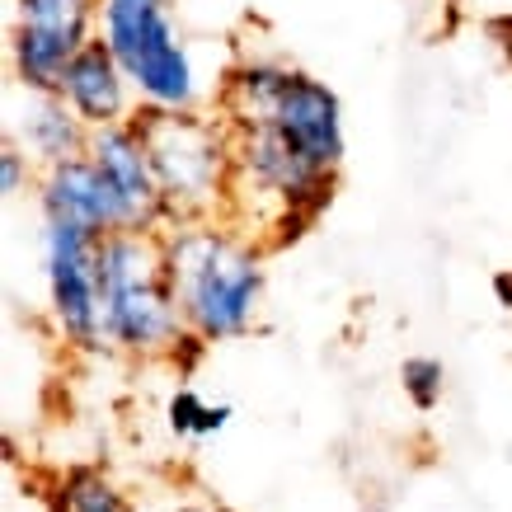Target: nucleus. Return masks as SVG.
<instances>
[{
    "instance_id": "17",
    "label": "nucleus",
    "mask_w": 512,
    "mask_h": 512,
    "mask_svg": "<svg viewBox=\"0 0 512 512\" xmlns=\"http://www.w3.org/2000/svg\"><path fill=\"white\" fill-rule=\"evenodd\" d=\"M179 512H231V508H221V503H184Z\"/></svg>"
},
{
    "instance_id": "4",
    "label": "nucleus",
    "mask_w": 512,
    "mask_h": 512,
    "mask_svg": "<svg viewBox=\"0 0 512 512\" xmlns=\"http://www.w3.org/2000/svg\"><path fill=\"white\" fill-rule=\"evenodd\" d=\"M137 127L151 160H156L160 198L170 212V226L179 221H217L231 217L235 193V151L231 127L207 113H165V109H137Z\"/></svg>"
},
{
    "instance_id": "14",
    "label": "nucleus",
    "mask_w": 512,
    "mask_h": 512,
    "mask_svg": "<svg viewBox=\"0 0 512 512\" xmlns=\"http://www.w3.org/2000/svg\"><path fill=\"white\" fill-rule=\"evenodd\" d=\"M400 381H404V395L414 400V409H437L442 404V390H447V367L437 357H404L400 367Z\"/></svg>"
},
{
    "instance_id": "5",
    "label": "nucleus",
    "mask_w": 512,
    "mask_h": 512,
    "mask_svg": "<svg viewBox=\"0 0 512 512\" xmlns=\"http://www.w3.org/2000/svg\"><path fill=\"white\" fill-rule=\"evenodd\" d=\"M94 38L118 57L141 109H198L202 76L179 33L174 0H94Z\"/></svg>"
},
{
    "instance_id": "13",
    "label": "nucleus",
    "mask_w": 512,
    "mask_h": 512,
    "mask_svg": "<svg viewBox=\"0 0 512 512\" xmlns=\"http://www.w3.org/2000/svg\"><path fill=\"white\" fill-rule=\"evenodd\" d=\"M165 419H170V433L174 437H217L226 423H231V404H212L207 395H198L193 386H179L165 404Z\"/></svg>"
},
{
    "instance_id": "12",
    "label": "nucleus",
    "mask_w": 512,
    "mask_h": 512,
    "mask_svg": "<svg viewBox=\"0 0 512 512\" xmlns=\"http://www.w3.org/2000/svg\"><path fill=\"white\" fill-rule=\"evenodd\" d=\"M52 512H127V498L104 470L76 466L71 475H62V484H57Z\"/></svg>"
},
{
    "instance_id": "16",
    "label": "nucleus",
    "mask_w": 512,
    "mask_h": 512,
    "mask_svg": "<svg viewBox=\"0 0 512 512\" xmlns=\"http://www.w3.org/2000/svg\"><path fill=\"white\" fill-rule=\"evenodd\" d=\"M494 287H498V296H503V306H512V273H503Z\"/></svg>"
},
{
    "instance_id": "8",
    "label": "nucleus",
    "mask_w": 512,
    "mask_h": 512,
    "mask_svg": "<svg viewBox=\"0 0 512 512\" xmlns=\"http://www.w3.org/2000/svg\"><path fill=\"white\" fill-rule=\"evenodd\" d=\"M85 151H90V160L104 170V179L123 202L127 231H165L170 226V212H165V198H160L156 160H151V146L141 137L137 118L94 127Z\"/></svg>"
},
{
    "instance_id": "15",
    "label": "nucleus",
    "mask_w": 512,
    "mask_h": 512,
    "mask_svg": "<svg viewBox=\"0 0 512 512\" xmlns=\"http://www.w3.org/2000/svg\"><path fill=\"white\" fill-rule=\"evenodd\" d=\"M38 165H33L24 151H19L15 141H5V151H0V188H5V198H19V193H33L38 188Z\"/></svg>"
},
{
    "instance_id": "7",
    "label": "nucleus",
    "mask_w": 512,
    "mask_h": 512,
    "mask_svg": "<svg viewBox=\"0 0 512 512\" xmlns=\"http://www.w3.org/2000/svg\"><path fill=\"white\" fill-rule=\"evenodd\" d=\"M85 43H94V0H10L15 90H57Z\"/></svg>"
},
{
    "instance_id": "3",
    "label": "nucleus",
    "mask_w": 512,
    "mask_h": 512,
    "mask_svg": "<svg viewBox=\"0 0 512 512\" xmlns=\"http://www.w3.org/2000/svg\"><path fill=\"white\" fill-rule=\"evenodd\" d=\"M217 113L226 127H273L325 170H339L348 151L339 94L278 57H245L231 66L221 80Z\"/></svg>"
},
{
    "instance_id": "2",
    "label": "nucleus",
    "mask_w": 512,
    "mask_h": 512,
    "mask_svg": "<svg viewBox=\"0 0 512 512\" xmlns=\"http://www.w3.org/2000/svg\"><path fill=\"white\" fill-rule=\"evenodd\" d=\"M99 282H104L109 353L137 357V362H165L184 348H198V339L184 325L179 296L170 287L160 231L104 235L99 240Z\"/></svg>"
},
{
    "instance_id": "11",
    "label": "nucleus",
    "mask_w": 512,
    "mask_h": 512,
    "mask_svg": "<svg viewBox=\"0 0 512 512\" xmlns=\"http://www.w3.org/2000/svg\"><path fill=\"white\" fill-rule=\"evenodd\" d=\"M57 94L76 109V118L90 127V132L94 127H109V123H127V118H137V109H141L127 71L118 66V57H113L99 38L76 52V62L66 66Z\"/></svg>"
},
{
    "instance_id": "10",
    "label": "nucleus",
    "mask_w": 512,
    "mask_h": 512,
    "mask_svg": "<svg viewBox=\"0 0 512 512\" xmlns=\"http://www.w3.org/2000/svg\"><path fill=\"white\" fill-rule=\"evenodd\" d=\"M5 132L38 170L62 165V160L80 156L90 146V127L80 123L76 109L57 90H15Z\"/></svg>"
},
{
    "instance_id": "6",
    "label": "nucleus",
    "mask_w": 512,
    "mask_h": 512,
    "mask_svg": "<svg viewBox=\"0 0 512 512\" xmlns=\"http://www.w3.org/2000/svg\"><path fill=\"white\" fill-rule=\"evenodd\" d=\"M43 254L47 320L71 353H109V320H104V282H99V240L76 226L43 221L38 235Z\"/></svg>"
},
{
    "instance_id": "9",
    "label": "nucleus",
    "mask_w": 512,
    "mask_h": 512,
    "mask_svg": "<svg viewBox=\"0 0 512 512\" xmlns=\"http://www.w3.org/2000/svg\"><path fill=\"white\" fill-rule=\"evenodd\" d=\"M38 212L43 221H57V226H76V231L104 240L113 231H127V212L113 184L104 179V170L90 160V151L62 160V165H47L38 174Z\"/></svg>"
},
{
    "instance_id": "1",
    "label": "nucleus",
    "mask_w": 512,
    "mask_h": 512,
    "mask_svg": "<svg viewBox=\"0 0 512 512\" xmlns=\"http://www.w3.org/2000/svg\"><path fill=\"white\" fill-rule=\"evenodd\" d=\"M170 287L179 296L184 325L198 343H231L245 339L268 292L264 245L235 226L231 217L217 221H179L160 231Z\"/></svg>"
}]
</instances>
